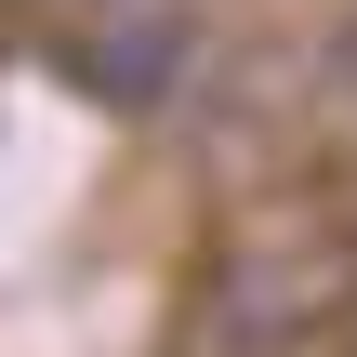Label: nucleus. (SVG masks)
I'll return each mask as SVG.
<instances>
[{
  "mask_svg": "<svg viewBox=\"0 0 357 357\" xmlns=\"http://www.w3.org/2000/svg\"><path fill=\"white\" fill-rule=\"evenodd\" d=\"M79 13H132V0H79Z\"/></svg>",
  "mask_w": 357,
  "mask_h": 357,
  "instance_id": "f257e3e1",
  "label": "nucleus"
}]
</instances>
